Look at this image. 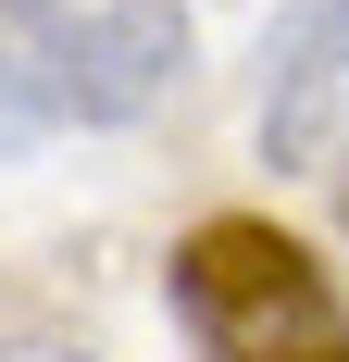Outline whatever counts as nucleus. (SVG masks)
Instances as JSON below:
<instances>
[{
    "label": "nucleus",
    "mask_w": 349,
    "mask_h": 362,
    "mask_svg": "<svg viewBox=\"0 0 349 362\" xmlns=\"http://www.w3.org/2000/svg\"><path fill=\"white\" fill-rule=\"evenodd\" d=\"M337 225H349V175H337Z\"/></svg>",
    "instance_id": "nucleus-5"
},
{
    "label": "nucleus",
    "mask_w": 349,
    "mask_h": 362,
    "mask_svg": "<svg viewBox=\"0 0 349 362\" xmlns=\"http://www.w3.org/2000/svg\"><path fill=\"white\" fill-rule=\"evenodd\" d=\"M174 325L200 337V362H349V300L287 225L262 213H212L174 238L162 262Z\"/></svg>",
    "instance_id": "nucleus-1"
},
{
    "label": "nucleus",
    "mask_w": 349,
    "mask_h": 362,
    "mask_svg": "<svg viewBox=\"0 0 349 362\" xmlns=\"http://www.w3.org/2000/svg\"><path fill=\"white\" fill-rule=\"evenodd\" d=\"M0 362H88V350H0Z\"/></svg>",
    "instance_id": "nucleus-4"
},
{
    "label": "nucleus",
    "mask_w": 349,
    "mask_h": 362,
    "mask_svg": "<svg viewBox=\"0 0 349 362\" xmlns=\"http://www.w3.org/2000/svg\"><path fill=\"white\" fill-rule=\"evenodd\" d=\"M262 163L349 175V0H300L262 50Z\"/></svg>",
    "instance_id": "nucleus-2"
},
{
    "label": "nucleus",
    "mask_w": 349,
    "mask_h": 362,
    "mask_svg": "<svg viewBox=\"0 0 349 362\" xmlns=\"http://www.w3.org/2000/svg\"><path fill=\"white\" fill-rule=\"evenodd\" d=\"M88 125V63H75V0H0V163Z\"/></svg>",
    "instance_id": "nucleus-3"
}]
</instances>
